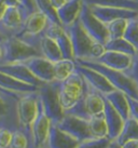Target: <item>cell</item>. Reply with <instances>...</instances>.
<instances>
[{"label":"cell","instance_id":"obj_1","mask_svg":"<svg viewBox=\"0 0 138 148\" xmlns=\"http://www.w3.org/2000/svg\"><path fill=\"white\" fill-rule=\"evenodd\" d=\"M64 28L66 29L71 41L74 61L78 60L96 61L105 52L104 45L96 42L86 33L82 27L79 18Z\"/></svg>","mask_w":138,"mask_h":148},{"label":"cell","instance_id":"obj_2","mask_svg":"<svg viewBox=\"0 0 138 148\" xmlns=\"http://www.w3.org/2000/svg\"><path fill=\"white\" fill-rule=\"evenodd\" d=\"M78 64L86 67H89L92 69L97 70L106 77V79L111 83V86L114 89L122 91L127 96L138 99V86L132 79L120 70H115L112 68H109L107 66L102 65L100 63L95 61H86V60H78L76 61Z\"/></svg>","mask_w":138,"mask_h":148},{"label":"cell","instance_id":"obj_3","mask_svg":"<svg viewBox=\"0 0 138 148\" xmlns=\"http://www.w3.org/2000/svg\"><path fill=\"white\" fill-rule=\"evenodd\" d=\"M59 82L43 83L38 90V95L45 114L48 115L53 124H57L65 116V110L61 106L59 99Z\"/></svg>","mask_w":138,"mask_h":148},{"label":"cell","instance_id":"obj_4","mask_svg":"<svg viewBox=\"0 0 138 148\" xmlns=\"http://www.w3.org/2000/svg\"><path fill=\"white\" fill-rule=\"evenodd\" d=\"M86 83L82 75L76 68V71L64 81L59 82V99L64 110L74 106L83 99L85 93Z\"/></svg>","mask_w":138,"mask_h":148},{"label":"cell","instance_id":"obj_5","mask_svg":"<svg viewBox=\"0 0 138 148\" xmlns=\"http://www.w3.org/2000/svg\"><path fill=\"white\" fill-rule=\"evenodd\" d=\"M48 23L49 18L42 12L37 10L26 17L20 30L14 37L39 50V42L44 34Z\"/></svg>","mask_w":138,"mask_h":148},{"label":"cell","instance_id":"obj_6","mask_svg":"<svg viewBox=\"0 0 138 148\" xmlns=\"http://www.w3.org/2000/svg\"><path fill=\"white\" fill-rule=\"evenodd\" d=\"M38 106H39L38 91L22 94L17 102V115H18L20 127L22 131L26 133V135L29 137L31 143H33L31 125L38 114Z\"/></svg>","mask_w":138,"mask_h":148},{"label":"cell","instance_id":"obj_7","mask_svg":"<svg viewBox=\"0 0 138 148\" xmlns=\"http://www.w3.org/2000/svg\"><path fill=\"white\" fill-rule=\"evenodd\" d=\"M3 58L1 64L23 63L35 56H41L40 51L16 37H10L2 42Z\"/></svg>","mask_w":138,"mask_h":148},{"label":"cell","instance_id":"obj_8","mask_svg":"<svg viewBox=\"0 0 138 148\" xmlns=\"http://www.w3.org/2000/svg\"><path fill=\"white\" fill-rule=\"evenodd\" d=\"M22 94L0 91V127L11 131L20 130L17 115V102Z\"/></svg>","mask_w":138,"mask_h":148},{"label":"cell","instance_id":"obj_9","mask_svg":"<svg viewBox=\"0 0 138 148\" xmlns=\"http://www.w3.org/2000/svg\"><path fill=\"white\" fill-rule=\"evenodd\" d=\"M79 21L84 30L96 42L105 45L106 42L109 40V34H108L106 24L100 22L94 15L91 11V8L84 2L82 5L81 13L79 15Z\"/></svg>","mask_w":138,"mask_h":148},{"label":"cell","instance_id":"obj_10","mask_svg":"<svg viewBox=\"0 0 138 148\" xmlns=\"http://www.w3.org/2000/svg\"><path fill=\"white\" fill-rule=\"evenodd\" d=\"M61 131L72 136L78 142H83L89 138H93L89 127V120L78 118L71 115H66L61 120V122L56 124Z\"/></svg>","mask_w":138,"mask_h":148},{"label":"cell","instance_id":"obj_11","mask_svg":"<svg viewBox=\"0 0 138 148\" xmlns=\"http://www.w3.org/2000/svg\"><path fill=\"white\" fill-rule=\"evenodd\" d=\"M52 127V121L50 120L48 115L45 114L44 109L42 107L40 99H39V106H38V114L36 119L31 125V137H33V148L43 147L48 140L50 134V130Z\"/></svg>","mask_w":138,"mask_h":148},{"label":"cell","instance_id":"obj_12","mask_svg":"<svg viewBox=\"0 0 138 148\" xmlns=\"http://www.w3.org/2000/svg\"><path fill=\"white\" fill-rule=\"evenodd\" d=\"M29 14L31 13L23 7H7L0 18V24L5 28L10 37H14L18 34Z\"/></svg>","mask_w":138,"mask_h":148},{"label":"cell","instance_id":"obj_13","mask_svg":"<svg viewBox=\"0 0 138 148\" xmlns=\"http://www.w3.org/2000/svg\"><path fill=\"white\" fill-rule=\"evenodd\" d=\"M44 34L48 37L52 38L53 40L57 43V45L59 47V49L61 51L63 58L74 60L70 38H69L68 34H67L63 25L56 24V23L49 21V23L46 25V28L44 30Z\"/></svg>","mask_w":138,"mask_h":148},{"label":"cell","instance_id":"obj_14","mask_svg":"<svg viewBox=\"0 0 138 148\" xmlns=\"http://www.w3.org/2000/svg\"><path fill=\"white\" fill-rule=\"evenodd\" d=\"M89 8L92 13L104 24H108L110 22L119 18L132 20L138 17V10L114 8V7H98V5H92Z\"/></svg>","mask_w":138,"mask_h":148},{"label":"cell","instance_id":"obj_15","mask_svg":"<svg viewBox=\"0 0 138 148\" xmlns=\"http://www.w3.org/2000/svg\"><path fill=\"white\" fill-rule=\"evenodd\" d=\"M23 63L41 82L46 83L54 81V66L49 60L43 56H35Z\"/></svg>","mask_w":138,"mask_h":148},{"label":"cell","instance_id":"obj_16","mask_svg":"<svg viewBox=\"0 0 138 148\" xmlns=\"http://www.w3.org/2000/svg\"><path fill=\"white\" fill-rule=\"evenodd\" d=\"M0 71L11 76L18 81L25 82L27 84L40 88L43 82H41L39 79H37L31 71L27 68L24 63H8V64H0Z\"/></svg>","mask_w":138,"mask_h":148},{"label":"cell","instance_id":"obj_17","mask_svg":"<svg viewBox=\"0 0 138 148\" xmlns=\"http://www.w3.org/2000/svg\"><path fill=\"white\" fill-rule=\"evenodd\" d=\"M77 70L82 75V77L84 78V80L89 83V86H92V88H94L95 90H97L98 92H100L102 95H107L111 91L114 90V88L106 79L105 76L102 75L100 73H98L97 70L92 69V68L86 67V66L80 65L78 63H77Z\"/></svg>","mask_w":138,"mask_h":148},{"label":"cell","instance_id":"obj_18","mask_svg":"<svg viewBox=\"0 0 138 148\" xmlns=\"http://www.w3.org/2000/svg\"><path fill=\"white\" fill-rule=\"evenodd\" d=\"M104 117L108 129V138L110 140H115L121 133L124 121L118 111L111 106V104L105 99V108H104Z\"/></svg>","mask_w":138,"mask_h":148},{"label":"cell","instance_id":"obj_19","mask_svg":"<svg viewBox=\"0 0 138 148\" xmlns=\"http://www.w3.org/2000/svg\"><path fill=\"white\" fill-rule=\"evenodd\" d=\"M133 56L124 53H119L114 51H106L102 54V56L97 58L95 62H98L109 68L120 71H126L132 65Z\"/></svg>","mask_w":138,"mask_h":148},{"label":"cell","instance_id":"obj_20","mask_svg":"<svg viewBox=\"0 0 138 148\" xmlns=\"http://www.w3.org/2000/svg\"><path fill=\"white\" fill-rule=\"evenodd\" d=\"M80 142L72 136L61 131L56 124H53L50 130L48 140L45 143L46 148H77Z\"/></svg>","mask_w":138,"mask_h":148},{"label":"cell","instance_id":"obj_21","mask_svg":"<svg viewBox=\"0 0 138 148\" xmlns=\"http://www.w3.org/2000/svg\"><path fill=\"white\" fill-rule=\"evenodd\" d=\"M85 93H84V103L89 114L91 116L100 115L105 108V95L95 90L94 88L86 82Z\"/></svg>","mask_w":138,"mask_h":148},{"label":"cell","instance_id":"obj_22","mask_svg":"<svg viewBox=\"0 0 138 148\" xmlns=\"http://www.w3.org/2000/svg\"><path fill=\"white\" fill-rule=\"evenodd\" d=\"M82 5H83L82 0H68L63 7L56 10L61 24L64 27L69 26L79 18V15L82 10Z\"/></svg>","mask_w":138,"mask_h":148},{"label":"cell","instance_id":"obj_23","mask_svg":"<svg viewBox=\"0 0 138 148\" xmlns=\"http://www.w3.org/2000/svg\"><path fill=\"white\" fill-rule=\"evenodd\" d=\"M0 88L5 91L16 93V94H24V93H29V92H37L39 90L38 86L27 84L25 82L18 81L15 78L7 74H3L0 71Z\"/></svg>","mask_w":138,"mask_h":148},{"label":"cell","instance_id":"obj_24","mask_svg":"<svg viewBox=\"0 0 138 148\" xmlns=\"http://www.w3.org/2000/svg\"><path fill=\"white\" fill-rule=\"evenodd\" d=\"M105 99L111 104V106L118 111L124 120L130 117V104H128L127 95L125 93L114 89L113 91L105 95Z\"/></svg>","mask_w":138,"mask_h":148},{"label":"cell","instance_id":"obj_25","mask_svg":"<svg viewBox=\"0 0 138 148\" xmlns=\"http://www.w3.org/2000/svg\"><path fill=\"white\" fill-rule=\"evenodd\" d=\"M39 51L41 53V56H43L52 63H55L63 58V54L59 47L52 38L48 37L45 34H43V36L40 39Z\"/></svg>","mask_w":138,"mask_h":148},{"label":"cell","instance_id":"obj_26","mask_svg":"<svg viewBox=\"0 0 138 148\" xmlns=\"http://www.w3.org/2000/svg\"><path fill=\"white\" fill-rule=\"evenodd\" d=\"M53 66H54V80L61 82L76 71L77 63L74 60L61 58L59 61L53 63Z\"/></svg>","mask_w":138,"mask_h":148},{"label":"cell","instance_id":"obj_27","mask_svg":"<svg viewBox=\"0 0 138 148\" xmlns=\"http://www.w3.org/2000/svg\"><path fill=\"white\" fill-rule=\"evenodd\" d=\"M106 51H114V52H119V53H124L130 56H135L138 53L136 49L130 42L125 40L123 37L115 38V39H109L104 45Z\"/></svg>","mask_w":138,"mask_h":148},{"label":"cell","instance_id":"obj_28","mask_svg":"<svg viewBox=\"0 0 138 148\" xmlns=\"http://www.w3.org/2000/svg\"><path fill=\"white\" fill-rule=\"evenodd\" d=\"M89 7H114V8H125L132 10H138L137 0H82Z\"/></svg>","mask_w":138,"mask_h":148},{"label":"cell","instance_id":"obj_29","mask_svg":"<svg viewBox=\"0 0 138 148\" xmlns=\"http://www.w3.org/2000/svg\"><path fill=\"white\" fill-rule=\"evenodd\" d=\"M89 127L93 137H96V138L108 137V129L105 121L104 112L100 115L92 116L89 119Z\"/></svg>","mask_w":138,"mask_h":148},{"label":"cell","instance_id":"obj_30","mask_svg":"<svg viewBox=\"0 0 138 148\" xmlns=\"http://www.w3.org/2000/svg\"><path fill=\"white\" fill-rule=\"evenodd\" d=\"M128 140H138V122L130 116L124 121L123 129L115 140L121 145Z\"/></svg>","mask_w":138,"mask_h":148},{"label":"cell","instance_id":"obj_31","mask_svg":"<svg viewBox=\"0 0 138 148\" xmlns=\"http://www.w3.org/2000/svg\"><path fill=\"white\" fill-rule=\"evenodd\" d=\"M33 2H35L37 10L43 13L49 18V21L56 23V24H61V21L57 15V11L53 7L51 0H33Z\"/></svg>","mask_w":138,"mask_h":148},{"label":"cell","instance_id":"obj_32","mask_svg":"<svg viewBox=\"0 0 138 148\" xmlns=\"http://www.w3.org/2000/svg\"><path fill=\"white\" fill-rule=\"evenodd\" d=\"M123 38L130 42L138 52V17L127 21V26Z\"/></svg>","mask_w":138,"mask_h":148},{"label":"cell","instance_id":"obj_33","mask_svg":"<svg viewBox=\"0 0 138 148\" xmlns=\"http://www.w3.org/2000/svg\"><path fill=\"white\" fill-rule=\"evenodd\" d=\"M127 21L128 20H125V18H119V20H114V21L106 24V27H107L108 34H109V39L123 37L126 26H127Z\"/></svg>","mask_w":138,"mask_h":148},{"label":"cell","instance_id":"obj_34","mask_svg":"<svg viewBox=\"0 0 138 148\" xmlns=\"http://www.w3.org/2000/svg\"><path fill=\"white\" fill-rule=\"evenodd\" d=\"M9 148H33L31 140L22 130L13 131L11 144Z\"/></svg>","mask_w":138,"mask_h":148},{"label":"cell","instance_id":"obj_35","mask_svg":"<svg viewBox=\"0 0 138 148\" xmlns=\"http://www.w3.org/2000/svg\"><path fill=\"white\" fill-rule=\"evenodd\" d=\"M66 115H71L74 116V117H78V118H82V119L89 120L92 116L89 114V111L86 109L85 103H84V96L83 99H80L74 106H72L71 108H69L67 110H65Z\"/></svg>","mask_w":138,"mask_h":148},{"label":"cell","instance_id":"obj_36","mask_svg":"<svg viewBox=\"0 0 138 148\" xmlns=\"http://www.w3.org/2000/svg\"><path fill=\"white\" fill-rule=\"evenodd\" d=\"M112 140H110L108 137H102V138H89L83 142H80L77 148H108Z\"/></svg>","mask_w":138,"mask_h":148},{"label":"cell","instance_id":"obj_37","mask_svg":"<svg viewBox=\"0 0 138 148\" xmlns=\"http://www.w3.org/2000/svg\"><path fill=\"white\" fill-rule=\"evenodd\" d=\"M13 131L5 129V127H0V148H9L11 144V138H12Z\"/></svg>","mask_w":138,"mask_h":148},{"label":"cell","instance_id":"obj_38","mask_svg":"<svg viewBox=\"0 0 138 148\" xmlns=\"http://www.w3.org/2000/svg\"><path fill=\"white\" fill-rule=\"evenodd\" d=\"M128 77H130L133 81L138 86V53L133 56V61H132V65L128 69L124 71Z\"/></svg>","mask_w":138,"mask_h":148},{"label":"cell","instance_id":"obj_39","mask_svg":"<svg viewBox=\"0 0 138 148\" xmlns=\"http://www.w3.org/2000/svg\"><path fill=\"white\" fill-rule=\"evenodd\" d=\"M128 99V104H130V116L133 117L138 122V99H133L127 96Z\"/></svg>","mask_w":138,"mask_h":148},{"label":"cell","instance_id":"obj_40","mask_svg":"<svg viewBox=\"0 0 138 148\" xmlns=\"http://www.w3.org/2000/svg\"><path fill=\"white\" fill-rule=\"evenodd\" d=\"M20 2H22V4L24 5L25 8L28 10L29 13H33V12H35V11H37L33 0H20Z\"/></svg>","mask_w":138,"mask_h":148},{"label":"cell","instance_id":"obj_41","mask_svg":"<svg viewBox=\"0 0 138 148\" xmlns=\"http://www.w3.org/2000/svg\"><path fill=\"white\" fill-rule=\"evenodd\" d=\"M1 1L3 2L5 7H23V8H25L24 5L22 4V2H20V0H1ZM26 10H27V9H26ZM27 11H28V10H27Z\"/></svg>","mask_w":138,"mask_h":148},{"label":"cell","instance_id":"obj_42","mask_svg":"<svg viewBox=\"0 0 138 148\" xmlns=\"http://www.w3.org/2000/svg\"><path fill=\"white\" fill-rule=\"evenodd\" d=\"M122 148H138V140H128L122 143Z\"/></svg>","mask_w":138,"mask_h":148},{"label":"cell","instance_id":"obj_43","mask_svg":"<svg viewBox=\"0 0 138 148\" xmlns=\"http://www.w3.org/2000/svg\"><path fill=\"white\" fill-rule=\"evenodd\" d=\"M67 1H68V0H51V2H52L53 7L55 8V10H58V9L61 8V7H63Z\"/></svg>","mask_w":138,"mask_h":148},{"label":"cell","instance_id":"obj_44","mask_svg":"<svg viewBox=\"0 0 138 148\" xmlns=\"http://www.w3.org/2000/svg\"><path fill=\"white\" fill-rule=\"evenodd\" d=\"M108 148H122V146L119 144L117 140H112L109 146H108Z\"/></svg>","mask_w":138,"mask_h":148},{"label":"cell","instance_id":"obj_45","mask_svg":"<svg viewBox=\"0 0 138 148\" xmlns=\"http://www.w3.org/2000/svg\"><path fill=\"white\" fill-rule=\"evenodd\" d=\"M5 5H4V3L0 0V18H1V16L3 15V13H4V10H5Z\"/></svg>","mask_w":138,"mask_h":148},{"label":"cell","instance_id":"obj_46","mask_svg":"<svg viewBox=\"0 0 138 148\" xmlns=\"http://www.w3.org/2000/svg\"><path fill=\"white\" fill-rule=\"evenodd\" d=\"M2 58H3V50H2V42H0V64L2 63Z\"/></svg>","mask_w":138,"mask_h":148},{"label":"cell","instance_id":"obj_47","mask_svg":"<svg viewBox=\"0 0 138 148\" xmlns=\"http://www.w3.org/2000/svg\"><path fill=\"white\" fill-rule=\"evenodd\" d=\"M5 39H8V38H5V37H3L2 35H0V42H3Z\"/></svg>","mask_w":138,"mask_h":148},{"label":"cell","instance_id":"obj_48","mask_svg":"<svg viewBox=\"0 0 138 148\" xmlns=\"http://www.w3.org/2000/svg\"><path fill=\"white\" fill-rule=\"evenodd\" d=\"M38 148H46L45 146H43V147H38Z\"/></svg>","mask_w":138,"mask_h":148},{"label":"cell","instance_id":"obj_49","mask_svg":"<svg viewBox=\"0 0 138 148\" xmlns=\"http://www.w3.org/2000/svg\"><path fill=\"white\" fill-rule=\"evenodd\" d=\"M137 1H138V0H137Z\"/></svg>","mask_w":138,"mask_h":148},{"label":"cell","instance_id":"obj_50","mask_svg":"<svg viewBox=\"0 0 138 148\" xmlns=\"http://www.w3.org/2000/svg\"></svg>","mask_w":138,"mask_h":148}]
</instances>
